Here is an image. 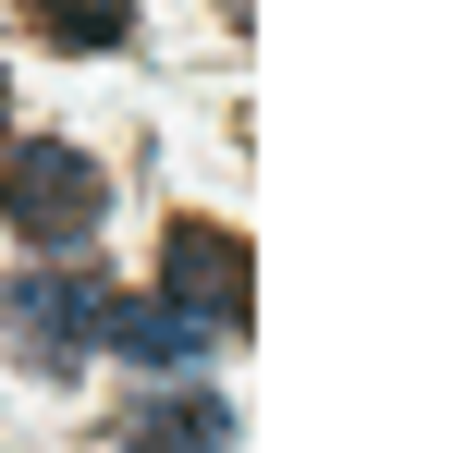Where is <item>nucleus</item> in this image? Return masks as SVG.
<instances>
[{
    "label": "nucleus",
    "instance_id": "obj_1",
    "mask_svg": "<svg viewBox=\"0 0 453 453\" xmlns=\"http://www.w3.org/2000/svg\"><path fill=\"white\" fill-rule=\"evenodd\" d=\"M0 221L25 233V245H50V257H74L86 233L111 221V172L86 148H62V135H0Z\"/></svg>",
    "mask_w": 453,
    "mask_h": 453
},
{
    "label": "nucleus",
    "instance_id": "obj_2",
    "mask_svg": "<svg viewBox=\"0 0 453 453\" xmlns=\"http://www.w3.org/2000/svg\"><path fill=\"white\" fill-rule=\"evenodd\" d=\"M98 306H111L98 270H12V343L37 368H74L86 343H98Z\"/></svg>",
    "mask_w": 453,
    "mask_h": 453
},
{
    "label": "nucleus",
    "instance_id": "obj_3",
    "mask_svg": "<svg viewBox=\"0 0 453 453\" xmlns=\"http://www.w3.org/2000/svg\"><path fill=\"white\" fill-rule=\"evenodd\" d=\"M159 295L196 306V319H221V331H245V233H233V221H172Z\"/></svg>",
    "mask_w": 453,
    "mask_h": 453
},
{
    "label": "nucleus",
    "instance_id": "obj_4",
    "mask_svg": "<svg viewBox=\"0 0 453 453\" xmlns=\"http://www.w3.org/2000/svg\"><path fill=\"white\" fill-rule=\"evenodd\" d=\"M98 343H111L123 368H196V356H209V319L172 306V295H111L98 306Z\"/></svg>",
    "mask_w": 453,
    "mask_h": 453
},
{
    "label": "nucleus",
    "instance_id": "obj_5",
    "mask_svg": "<svg viewBox=\"0 0 453 453\" xmlns=\"http://www.w3.org/2000/svg\"><path fill=\"white\" fill-rule=\"evenodd\" d=\"M123 453H233V417L209 392H159V404L123 417Z\"/></svg>",
    "mask_w": 453,
    "mask_h": 453
},
{
    "label": "nucleus",
    "instance_id": "obj_6",
    "mask_svg": "<svg viewBox=\"0 0 453 453\" xmlns=\"http://www.w3.org/2000/svg\"><path fill=\"white\" fill-rule=\"evenodd\" d=\"M25 25L50 50H123L135 37V0H25Z\"/></svg>",
    "mask_w": 453,
    "mask_h": 453
},
{
    "label": "nucleus",
    "instance_id": "obj_7",
    "mask_svg": "<svg viewBox=\"0 0 453 453\" xmlns=\"http://www.w3.org/2000/svg\"><path fill=\"white\" fill-rule=\"evenodd\" d=\"M0 135H12V86H0Z\"/></svg>",
    "mask_w": 453,
    "mask_h": 453
}]
</instances>
